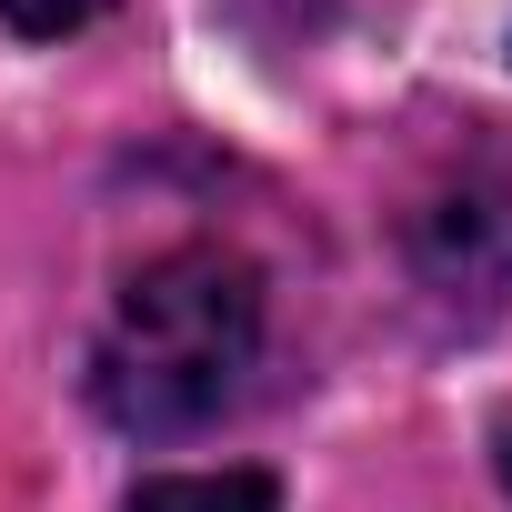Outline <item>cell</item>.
Returning <instances> with one entry per match:
<instances>
[{
  "mask_svg": "<svg viewBox=\"0 0 512 512\" xmlns=\"http://www.w3.org/2000/svg\"><path fill=\"white\" fill-rule=\"evenodd\" d=\"M111 11V0H0V21H11L21 41H71V31H91Z\"/></svg>",
  "mask_w": 512,
  "mask_h": 512,
  "instance_id": "cell-3",
  "label": "cell"
},
{
  "mask_svg": "<svg viewBox=\"0 0 512 512\" xmlns=\"http://www.w3.org/2000/svg\"><path fill=\"white\" fill-rule=\"evenodd\" d=\"M492 442H502V482H512V412H502V422H492Z\"/></svg>",
  "mask_w": 512,
  "mask_h": 512,
  "instance_id": "cell-4",
  "label": "cell"
},
{
  "mask_svg": "<svg viewBox=\"0 0 512 512\" xmlns=\"http://www.w3.org/2000/svg\"><path fill=\"white\" fill-rule=\"evenodd\" d=\"M121 512H282V482L272 472H161Z\"/></svg>",
  "mask_w": 512,
  "mask_h": 512,
  "instance_id": "cell-2",
  "label": "cell"
},
{
  "mask_svg": "<svg viewBox=\"0 0 512 512\" xmlns=\"http://www.w3.org/2000/svg\"><path fill=\"white\" fill-rule=\"evenodd\" d=\"M251 362H262V272L221 241H181L141 262L91 342V402L101 422L171 442L201 432L241 402Z\"/></svg>",
  "mask_w": 512,
  "mask_h": 512,
  "instance_id": "cell-1",
  "label": "cell"
}]
</instances>
